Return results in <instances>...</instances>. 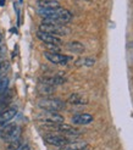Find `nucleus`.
Listing matches in <instances>:
<instances>
[{"instance_id": "dca6fc26", "label": "nucleus", "mask_w": 133, "mask_h": 150, "mask_svg": "<svg viewBox=\"0 0 133 150\" xmlns=\"http://www.w3.org/2000/svg\"><path fill=\"white\" fill-rule=\"evenodd\" d=\"M38 92L40 95H44V96H48V95H51L55 93V87L54 86H49V84H45V83H40L38 86Z\"/></svg>"}, {"instance_id": "20e7f679", "label": "nucleus", "mask_w": 133, "mask_h": 150, "mask_svg": "<svg viewBox=\"0 0 133 150\" xmlns=\"http://www.w3.org/2000/svg\"><path fill=\"white\" fill-rule=\"evenodd\" d=\"M44 56H45L50 62H53L55 65H66L67 62L71 61V56L67 55H62L60 52H51V51H45L44 52Z\"/></svg>"}, {"instance_id": "4468645a", "label": "nucleus", "mask_w": 133, "mask_h": 150, "mask_svg": "<svg viewBox=\"0 0 133 150\" xmlns=\"http://www.w3.org/2000/svg\"><path fill=\"white\" fill-rule=\"evenodd\" d=\"M67 49L71 51V52H75V54H82V52H84L86 48L82 43L79 42H70L67 43Z\"/></svg>"}, {"instance_id": "9b49d317", "label": "nucleus", "mask_w": 133, "mask_h": 150, "mask_svg": "<svg viewBox=\"0 0 133 150\" xmlns=\"http://www.w3.org/2000/svg\"><path fill=\"white\" fill-rule=\"evenodd\" d=\"M37 5H38L39 9L44 10H54L60 7V3L57 0H38Z\"/></svg>"}, {"instance_id": "39448f33", "label": "nucleus", "mask_w": 133, "mask_h": 150, "mask_svg": "<svg viewBox=\"0 0 133 150\" xmlns=\"http://www.w3.org/2000/svg\"><path fill=\"white\" fill-rule=\"evenodd\" d=\"M44 140H45V143L54 146H59V148H62L71 142L67 137L57 136V134H48V136L44 137Z\"/></svg>"}, {"instance_id": "2eb2a0df", "label": "nucleus", "mask_w": 133, "mask_h": 150, "mask_svg": "<svg viewBox=\"0 0 133 150\" xmlns=\"http://www.w3.org/2000/svg\"><path fill=\"white\" fill-rule=\"evenodd\" d=\"M94 64H95L94 57H79L75 62L77 67H93Z\"/></svg>"}, {"instance_id": "5701e85b", "label": "nucleus", "mask_w": 133, "mask_h": 150, "mask_svg": "<svg viewBox=\"0 0 133 150\" xmlns=\"http://www.w3.org/2000/svg\"><path fill=\"white\" fill-rule=\"evenodd\" d=\"M79 150H89L88 148H83V149H79Z\"/></svg>"}, {"instance_id": "f8f14e48", "label": "nucleus", "mask_w": 133, "mask_h": 150, "mask_svg": "<svg viewBox=\"0 0 133 150\" xmlns=\"http://www.w3.org/2000/svg\"><path fill=\"white\" fill-rule=\"evenodd\" d=\"M17 114V109L16 108H10L6 109L3 112H0V122H9L16 116Z\"/></svg>"}, {"instance_id": "4be33fe9", "label": "nucleus", "mask_w": 133, "mask_h": 150, "mask_svg": "<svg viewBox=\"0 0 133 150\" xmlns=\"http://www.w3.org/2000/svg\"><path fill=\"white\" fill-rule=\"evenodd\" d=\"M5 5V0H0V6H4Z\"/></svg>"}, {"instance_id": "f3484780", "label": "nucleus", "mask_w": 133, "mask_h": 150, "mask_svg": "<svg viewBox=\"0 0 133 150\" xmlns=\"http://www.w3.org/2000/svg\"><path fill=\"white\" fill-rule=\"evenodd\" d=\"M87 143L86 142H70L69 144H66L65 146H62V150H79L87 148Z\"/></svg>"}, {"instance_id": "b1692460", "label": "nucleus", "mask_w": 133, "mask_h": 150, "mask_svg": "<svg viewBox=\"0 0 133 150\" xmlns=\"http://www.w3.org/2000/svg\"><path fill=\"white\" fill-rule=\"evenodd\" d=\"M0 56H1V48H0Z\"/></svg>"}, {"instance_id": "1a4fd4ad", "label": "nucleus", "mask_w": 133, "mask_h": 150, "mask_svg": "<svg viewBox=\"0 0 133 150\" xmlns=\"http://www.w3.org/2000/svg\"><path fill=\"white\" fill-rule=\"evenodd\" d=\"M40 82H42V83L49 84V86H54V87H56V86H60V84L65 83V82H66V78L62 77V76H50V77L45 76V77H42Z\"/></svg>"}, {"instance_id": "9d476101", "label": "nucleus", "mask_w": 133, "mask_h": 150, "mask_svg": "<svg viewBox=\"0 0 133 150\" xmlns=\"http://www.w3.org/2000/svg\"><path fill=\"white\" fill-rule=\"evenodd\" d=\"M93 121V116L91 114H78L72 117V122L78 126H83V125H88Z\"/></svg>"}, {"instance_id": "423d86ee", "label": "nucleus", "mask_w": 133, "mask_h": 150, "mask_svg": "<svg viewBox=\"0 0 133 150\" xmlns=\"http://www.w3.org/2000/svg\"><path fill=\"white\" fill-rule=\"evenodd\" d=\"M45 125H53V123H62L64 122V117L57 114L55 111H45L43 115L39 117Z\"/></svg>"}, {"instance_id": "6e6552de", "label": "nucleus", "mask_w": 133, "mask_h": 150, "mask_svg": "<svg viewBox=\"0 0 133 150\" xmlns=\"http://www.w3.org/2000/svg\"><path fill=\"white\" fill-rule=\"evenodd\" d=\"M21 133H22L21 127H18V126H13L12 128H11V129L3 137V139H4L5 142H9V143H10V142H13V140L20 139Z\"/></svg>"}, {"instance_id": "0eeeda50", "label": "nucleus", "mask_w": 133, "mask_h": 150, "mask_svg": "<svg viewBox=\"0 0 133 150\" xmlns=\"http://www.w3.org/2000/svg\"><path fill=\"white\" fill-rule=\"evenodd\" d=\"M37 37H38V39L42 40L44 44H56V45H60L61 44V39L59 38L57 35L50 34V33H47V32L38 31L37 32Z\"/></svg>"}, {"instance_id": "a211bd4d", "label": "nucleus", "mask_w": 133, "mask_h": 150, "mask_svg": "<svg viewBox=\"0 0 133 150\" xmlns=\"http://www.w3.org/2000/svg\"><path fill=\"white\" fill-rule=\"evenodd\" d=\"M7 88H9V78L7 77H1L0 78V98L6 93Z\"/></svg>"}, {"instance_id": "f257e3e1", "label": "nucleus", "mask_w": 133, "mask_h": 150, "mask_svg": "<svg viewBox=\"0 0 133 150\" xmlns=\"http://www.w3.org/2000/svg\"><path fill=\"white\" fill-rule=\"evenodd\" d=\"M39 13L43 16L44 22H51V23H69L72 20V15L66 9H54V10H44L39 9Z\"/></svg>"}, {"instance_id": "7ed1b4c3", "label": "nucleus", "mask_w": 133, "mask_h": 150, "mask_svg": "<svg viewBox=\"0 0 133 150\" xmlns=\"http://www.w3.org/2000/svg\"><path fill=\"white\" fill-rule=\"evenodd\" d=\"M38 108L44 111H60L65 109V103L56 98H43L38 101Z\"/></svg>"}, {"instance_id": "ddd939ff", "label": "nucleus", "mask_w": 133, "mask_h": 150, "mask_svg": "<svg viewBox=\"0 0 133 150\" xmlns=\"http://www.w3.org/2000/svg\"><path fill=\"white\" fill-rule=\"evenodd\" d=\"M69 103L72 105H86L88 103V99L84 98L83 95L77 94V93H73L69 96Z\"/></svg>"}, {"instance_id": "aec40b11", "label": "nucleus", "mask_w": 133, "mask_h": 150, "mask_svg": "<svg viewBox=\"0 0 133 150\" xmlns=\"http://www.w3.org/2000/svg\"><path fill=\"white\" fill-rule=\"evenodd\" d=\"M45 47L51 52H59L60 51V48H59V45H56V44H45Z\"/></svg>"}, {"instance_id": "412c9836", "label": "nucleus", "mask_w": 133, "mask_h": 150, "mask_svg": "<svg viewBox=\"0 0 133 150\" xmlns=\"http://www.w3.org/2000/svg\"><path fill=\"white\" fill-rule=\"evenodd\" d=\"M17 150H31V146H29L28 144H25V145H21Z\"/></svg>"}, {"instance_id": "6ab92c4d", "label": "nucleus", "mask_w": 133, "mask_h": 150, "mask_svg": "<svg viewBox=\"0 0 133 150\" xmlns=\"http://www.w3.org/2000/svg\"><path fill=\"white\" fill-rule=\"evenodd\" d=\"M22 145V142L21 139H17V140H13V142H10L9 145L6 146L5 150H17L20 146Z\"/></svg>"}, {"instance_id": "f03ea898", "label": "nucleus", "mask_w": 133, "mask_h": 150, "mask_svg": "<svg viewBox=\"0 0 133 150\" xmlns=\"http://www.w3.org/2000/svg\"><path fill=\"white\" fill-rule=\"evenodd\" d=\"M39 31L42 32H47L54 35H67L71 31L70 28L61 23H51V22H43L39 26Z\"/></svg>"}]
</instances>
